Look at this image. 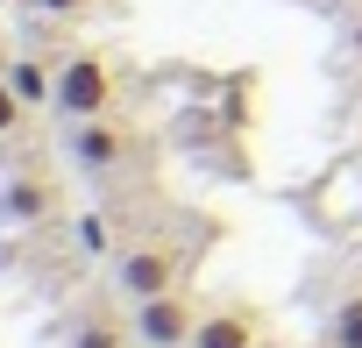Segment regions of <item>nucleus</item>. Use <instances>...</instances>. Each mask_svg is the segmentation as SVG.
I'll list each match as a JSON object with an SVG mask.
<instances>
[{
	"mask_svg": "<svg viewBox=\"0 0 362 348\" xmlns=\"http://www.w3.org/2000/svg\"><path fill=\"white\" fill-rule=\"evenodd\" d=\"M114 100H121V79H114V57L107 50H64L57 57V114L64 121L114 114Z\"/></svg>",
	"mask_w": 362,
	"mask_h": 348,
	"instance_id": "1",
	"label": "nucleus"
},
{
	"mask_svg": "<svg viewBox=\"0 0 362 348\" xmlns=\"http://www.w3.org/2000/svg\"><path fill=\"white\" fill-rule=\"evenodd\" d=\"M135 128L121 114H93V121H64V156L71 170H86V178H121V170L135 163Z\"/></svg>",
	"mask_w": 362,
	"mask_h": 348,
	"instance_id": "2",
	"label": "nucleus"
},
{
	"mask_svg": "<svg viewBox=\"0 0 362 348\" xmlns=\"http://www.w3.org/2000/svg\"><path fill=\"white\" fill-rule=\"evenodd\" d=\"M177 284H185V249H177V242H163V235L128 242V249L114 256V291H121L128 306L163 298V291H177Z\"/></svg>",
	"mask_w": 362,
	"mask_h": 348,
	"instance_id": "3",
	"label": "nucleus"
},
{
	"mask_svg": "<svg viewBox=\"0 0 362 348\" xmlns=\"http://www.w3.org/2000/svg\"><path fill=\"white\" fill-rule=\"evenodd\" d=\"M128 320H135V341H142V348H192L206 306H199L185 284H177V291H163V298H142Z\"/></svg>",
	"mask_w": 362,
	"mask_h": 348,
	"instance_id": "4",
	"label": "nucleus"
},
{
	"mask_svg": "<svg viewBox=\"0 0 362 348\" xmlns=\"http://www.w3.org/2000/svg\"><path fill=\"white\" fill-rule=\"evenodd\" d=\"M263 313L249 306V298H221V306H206V320H199V334H192V348H263Z\"/></svg>",
	"mask_w": 362,
	"mask_h": 348,
	"instance_id": "5",
	"label": "nucleus"
},
{
	"mask_svg": "<svg viewBox=\"0 0 362 348\" xmlns=\"http://www.w3.org/2000/svg\"><path fill=\"white\" fill-rule=\"evenodd\" d=\"M64 348H142V341H135V320H121V313L93 306V313H78V320H71Z\"/></svg>",
	"mask_w": 362,
	"mask_h": 348,
	"instance_id": "6",
	"label": "nucleus"
},
{
	"mask_svg": "<svg viewBox=\"0 0 362 348\" xmlns=\"http://www.w3.org/2000/svg\"><path fill=\"white\" fill-rule=\"evenodd\" d=\"M8 86L22 93L29 114H36V107H57V64H43V57H15V64H8Z\"/></svg>",
	"mask_w": 362,
	"mask_h": 348,
	"instance_id": "7",
	"label": "nucleus"
},
{
	"mask_svg": "<svg viewBox=\"0 0 362 348\" xmlns=\"http://www.w3.org/2000/svg\"><path fill=\"white\" fill-rule=\"evenodd\" d=\"M50 207H57V192L43 178H15L8 192H0V221H43Z\"/></svg>",
	"mask_w": 362,
	"mask_h": 348,
	"instance_id": "8",
	"label": "nucleus"
},
{
	"mask_svg": "<svg viewBox=\"0 0 362 348\" xmlns=\"http://www.w3.org/2000/svg\"><path fill=\"white\" fill-rule=\"evenodd\" d=\"M327 341H334V348H362V284L327 313Z\"/></svg>",
	"mask_w": 362,
	"mask_h": 348,
	"instance_id": "9",
	"label": "nucleus"
},
{
	"mask_svg": "<svg viewBox=\"0 0 362 348\" xmlns=\"http://www.w3.org/2000/svg\"><path fill=\"white\" fill-rule=\"evenodd\" d=\"M71 242H78L86 256H121V249H114V214H78Z\"/></svg>",
	"mask_w": 362,
	"mask_h": 348,
	"instance_id": "10",
	"label": "nucleus"
},
{
	"mask_svg": "<svg viewBox=\"0 0 362 348\" xmlns=\"http://www.w3.org/2000/svg\"><path fill=\"white\" fill-rule=\"evenodd\" d=\"M22 121H29V107H22V93L8 86V71H0V142H8V135H15Z\"/></svg>",
	"mask_w": 362,
	"mask_h": 348,
	"instance_id": "11",
	"label": "nucleus"
},
{
	"mask_svg": "<svg viewBox=\"0 0 362 348\" xmlns=\"http://www.w3.org/2000/svg\"><path fill=\"white\" fill-rule=\"evenodd\" d=\"M29 8H36V15H50V22H64V15H86L93 0H29Z\"/></svg>",
	"mask_w": 362,
	"mask_h": 348,
	"instance_id": "12",
	"label": "nucleus"
},
{
	"mask_svg": "<svg viewBox=\"0 0 362 348\" xmlns=\"http://www.w3.org/2000/svg\"><path fill=\"white\" fill-rule=\"evenodd\" d=\"M313 348H334V341H313Z\"/></svg>",
	"mask_w": 362,
	"mask_h": 348,
	"instance_id": "13",
	"label": "nucleus"
},
{
	"mask_svg": "<svg viewBox=\"0 0 362 348\" xmlns=\"http://www.w3.org/2000/svg\"><path fill=\"white\" fill-rule=\"evenodd\" d=\"M0 8H8V0H0Z\"/></svg>",
	"mask_w": 362,
	"mask_h": 348,
	"instance_id": "14",
	"label": "nucleus"
}]
</instances>
